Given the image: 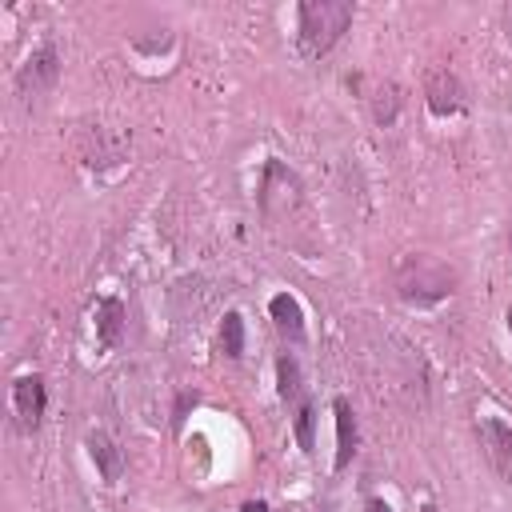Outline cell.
<instances>
[{"instance_id": "6da1fadb", "label": "cell", "mask_w": 512, "mask_h": 512, "mask_svg": "<svg viewBox=\"0 0 512 512\" xmlns=\"http://www.w3.org/2000/svg\"><path fill=\"white\" fill-rule=\"evenodd\" d=\"M348 24H352L348 0H304L296 8V44L308 60H320L348 32Z\"/></svg>"}, {"instance_id": "7a4b0ae2", "label": "cell", "mask_w": 512, "mask_h": 512, "mask_svg": "<svg viewBox=\"0 0 512 512\" xmlns=\"http://www.w3.org/2000/svg\"><path fill=\"white\" fill-rule=\"evenodd\" d=\"M452 268H444L440 260L432 256H408L400 260V272H396V288H400V300L408 304H436L452 292Z\"/></svg>"}, {"instance_id": "3957f363", "label": "cell", "mask_w": 512, "mask_h": 512, "mask_svg": "<svg viewBox=\"0 0 512 512\" xmlns=\"http://www.w3.org/2000/svg\"><path fill=\"white\" fill-rule=\"evenodd\" d=\"M56 76H60V52H56V44H40L24 64H20V72H16V92H20V100H36V96H44L52 84H56Z\"/></svg>"}, {"instance_id": "277c9868", "label": "cell", "mask_w": 512, "mask_h": 512, "mask_svg": "<svg viewBox=\"0 0 512 512\" xmlns=\"http://www.w3.org/2000/svg\"><path fill=\"white\" fill-rule=\"evenodd\" d=\"M44 404H48V388H44L40 376H16L12 380V412H16V424L24 432H36L40 428Z\"/></svg>"}, {"instance_id": "5b68a950", "label": "cell", "mask_w": 512, "mask_h": 512, "mask_svg": "<svg viewBox=\"0 0 512 512\" xmlns=\"http://www.w3.org/2000/svg\"><path fill=\"white\" fill-rule=\"evenodd\" d=\"M476 436H480V448H484L488 464L504 480H512V424H504L500 416H484L476 424Z\"/></svg>"}, {"instance_id": "8992f818", "label": "cell", "mask_w": 512, "mask_h": 512, "mask_svg": "<svg viewBox=\"0 0 512 512\" xmlns=\"http://www.w3.org/2000/svg\"><path fill=\"white\" fill-rule=\"evenodd\" d=\"M424 96H428V112H432V116H456V112H464V104H468L464 84H460L456 72H448V68H436V72L428 76Z\"/></svg>"}, {"instance_id": "52a82bcc", "label": "cell", "mask_w": 512, "mask_h": 512, "mask_svg": "<svg viewBox=\"0 0 512 512\" xmlns=\"http://www.w3.org/2000/svg\"><path fill=\"white\" fill-rule=\"evenodd\" d=\"M268 312H272V324H276L280 336H288L292 344L304 340V308H300V300L292 292H276L268 300Z\"/></svg>"}, {"instance_id": "ba28073f", "label": "cell", "mask_w": 512, "mask_h": 512, "mask_svg": "<svg viewBox=\"0 0 512 512\" xmlns=\"http://www.w3.org/2000/svg\"><path fill=\"white\" fill-rule=\"evenodd\" d=\"M84 444H88L92 464L100 468V480H104V484H116V480H120V468H124V456H120L116 440H112L108 432H88Z\"/></svg>"}, {"instance_id": "9c48e42d", "label": "cell", "mask_w": 512, "mask_h": 512, "mask_svg": "<svg viewBox=\"0 0 512 512\" xmlns=\"http://www.w3.org/2000/svg\"><path fill=\"white\" fill-rule=\"evenodd\" d=\"M332 412H336V468H348L356 456V416L344 396L332 400Z\"/></svg>"}, {"instance_id": "30bf717a", "label": "cell", "mask_w": 512, "mask_h": 512, "mask_svg": "<svg viewBox=\"0 0 512 512\" xmlns=\"http://www.w3.org/2000/svg\"><path fill=\"white\" fill-rule=\"evenodd\" d=\"M124 336V304L116 296H104L96 308V344L100 348H116Z\"/></svg>"}, {"instance_id": "8fae6325", "label": "cell", "mask_w": 512, "mask_h": 512, "mask_svg": "<svg viewBox=\"0 0 512 512\" xmlns=\"http://www.w3.org/2000/svg\"><path fill=\"white\" fill-rule=\"evenodd\" d=\"M276 380H280V400L284 404H300L304 400V376H300V360L292 352H284L276 360Z\"/></svg>"}, {"instance_id": "7c38bea8", "label": "cell", "mask_w": 512, "mask_h": 512, "mask_svg": "<svg viewBox=\"0 0 512 512\" xmlns=\"http://www.w3.org/2000/svg\"><path fill=\"white\" fill-rule=\"evenodd\" d=\"M220 348H224L228 360H240V356H244V320H240V312H224Z\"/></svg>"}, {"instance_id": "4fadbf2b", "label": "cell", "mask_w": 512, "mask_h": 512, "mask_svg": "<svg viewBox=\"0 0 512 512\" xmlns=\"http://www.w3.org/2000/svg\"><path fill=\"white\" fill-rule=\"evenodd\" d=\"M292 408H296V420H292V424H296V440H300L304 452H312V448H316V408H312L308 396H304L300 404H292Z\"/></svg>"}, {"instance_id": "5bb4252c", "label": "cell", "mask_w": 512, "mask_h": 512, "mask_svg": "<svg viewBox=\"0 0 512 512\" xmlns=\"http://www.w3.org/2000/svg\"><path fill=\"white\" fill-rule=\"evenodd\" d=\"M364 512H392V508H388V500H380V496H372V500L364 504Z\"/></svg>"}, {"instance_id": "9a60e30c", "label": "cell", "mask_w": 512, "mask_h": 512, "mask_svg": "<svg viewBox=\"0 0 512 512\" xmlns=\"http://www.w3.org/2000/svg\"><path fill=\"white\" fill-rule=\"evenodd\" d=\"M240 512H268V504H264V500H248Z\"/></svg>"}, {"instance_id": "2e32d148", "label": "cell", "mask_w": 512, "mask_h": 512, "mask_svg": "<svg viewBox=\"0 0 512 512\" xmlns=\"http://www.w3.org/2000/svg\"><path fill=\"white\" fill-rule=\"evenodd\" d=\"M504 20H508V40H512V8L504 12Z\"/></svg>"}, {"instance_id": "e0dca14e", "label": "cell", "mask_w": 512, "mask_h": 512, "mask_svg": "<svg viewBox=\"0 0 512 512\" xmlns=\"http://www.w3.org/2000/svg\"><path fill=\"white\" fill-rule=\"evenodd\" d=\"M504 320H508V332H512V308H508V316H504Z\"/></svg>"}, {"instance_id": "ac0fdd59", "label": "cell", "mask_w": 512, "mask_h": 512, "mask_svg": "<svg viewBox=\"0 0 512 512\" xmlns=\"http://www.w3.org/2000/svg\"><path fill=\"white\" fill-rule=\"evenodd\" d=\"M420 512H436V504H424V508H420Z\"/></svg>"}, {"instance_id": "d6986e66", "label": "cell", "mask_w": 512, "mask_h": 512, "mask_svg": "<svg viewBox=\"0 0 512 512\" xmlns=\"http://www.w3.org/2000/svg\"><path fill=\"white\" fill-rule=\"evenodd\" d=\"M508 244H512V228H508Z\"/></svg>"}]
</instances>
